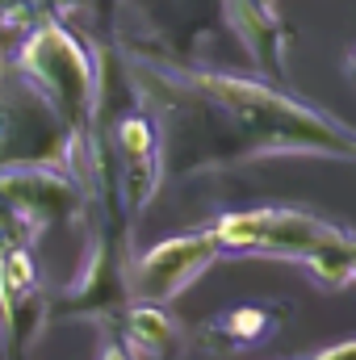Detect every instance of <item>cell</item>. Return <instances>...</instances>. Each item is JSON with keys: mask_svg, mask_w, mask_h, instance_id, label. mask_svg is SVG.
<instances>
[{"mask_svg": "<svg viewBox=\"0 0 356 360\" xmlns=\"http://www.w3.org/2000/svg\"><path fill=\"white\" fill-rule=\"evenodd\" d=\"M177 84L214 105L239 134L256 143V151H306V155H336L356 160V130L327 117L323 109L306 105L302 96L272 89L265 80L227 76V72H168Z\"/></svg>", "mask_w": 356, "mask_h": 360, "instance_id": "cell-1", "label": "cell"}, {"mask_svg": "<svg viewBox=\"0 0 356 360\" xmlns=\"http://www.w3.org/2000/svg\"><path fill=\"white\" fill-rule=\"evenodd\" d=\"M13 72L25 89H34L51 113L72 130L89 134L96 130L101 113V68L92 51L59 21L38 17L13 46Z\"/></svg>", "mask_w": 356, "mask_h": 360, "instance_id": "cell-2", "label": "cell"}, {"mask_svg": "<svg viewBox=\"0 0 356 360\" xmlns=\"http://www.w3.org/2000/svg\"><path fill=\"white\" fill-rule=\"evenodd\" d=\"M96 205H101V226L92 231L72 281L55 297H46L51 302V319L113 323L134 302L130 297V260L134 256H130V231H126L130 218L122 214L113 193H105Z\"/></svg>", "mask_w": 356, "mask_h": 360, "instance_id": "cell-3", "label": "cell"}, {"mask_svg": "<svg viewBox=\"0 0 356 360\" xmlns=\"http://www.w3.org/2000/svg\"><path fill=\"white\" fill-rule=\"evenodd\" d=\"M72 130L21 80L0 92V168H63Z\"/></svg>", "mask_w": 356, "mask_h": 360, "instance_id": "cell-4", "label": "cell"}, {"mask_svg": "<svg viewBox=\"0 0 356 360\" xmlns=\"http://www.w3.org/2000/svg\"><path fill=\"white\" fill-rule=\"evenodd\" d=\"M0 201L25 218L38 239L42 231L80 226L92 210V201L63 168H0Z\"/></svg>", "mask_w": 356, "mask_h": 360, "instance_id": "cell-5", "label": "cell"}, {"mask_svg": "<svg viewBox=\"0 0 356 360\" xmlns=\"http://www.w3.org/2000/svg\"><path fill=\"white\" fill-rule=\"evenodd\" d=\"M218 256L222 252H218L210 231L172 235V239H164L130 260V297L151 302V306H172Z\"/></svg>", "mask_w": 356, "mask_h": 360, "instance_id": "cell-6", "label": "cell"}, {"mask_svg": "<svg viewBox=\"0 0 356 360\" xmlns=\"http://www.w3.org/2000/svg\"><path fill=\"white\" fill-rule=\"evenodd\" d=\"M51 327V302L42 285H17L0 272V356L34 360L42 331Z\"/></svg>", "mask_w": 356, "mask_h": 360, "instance_id": "cell-7", "label": "cell"}, {"mask_svg": "<svg viewBox=\"0 0 356 360\" xmlns=\"http://www.w3.org/2000/svg\"><path fill=\"white\" fill-rule=\"evenodd\" d=\"M227 21H231L235 38L248 46V55L285 84V46H289V34L281 30L276 13L260 8L256 0H227Z\"/></svg>", "mask_w": 356, "mask_h": 360, "instance_id": "cell-8", "label": "cell"}, {"mask_svg": "<svg viewBox=\"0 0 356 360\" xmlns=\"http://www.w3.org/2000/svg\"><path fill=\"white\" fill-rule=\"evenodd\" d=\"M122 344L139 360H172L184 344L180 323L168 314V306L130 302L122 310Z\"/></svg>", "mask_w": 356, "mask_h": 360, "instance_id": "cell-9", "label": "cell"}, {"mask_svg": "<svg viewBox=\"0 0 356 360\" xmlns=\"http://www.w3.org/2000/svg\"><path fill=\"white\" fill-rule=\"evenodd\" d=\"M340 226L323 222L319 214H306V210H272L268 218V231L256 248V256H276V260H302L306 252H314L319 243L336 239Z\"/></svg>", "mask_w": 356, "mask_h": 360, "instance_id": "cell-10", "label": "cell"}, {"mask_svg": "<svg viewBox=\"0 0 356 360\" xmlns=\"http://www.w3.org/2000/svg\"><path fill=\"white\" fill-rule=\"evenodd\" d=\"M272 327H276L272 310H265V306H239V310H227L214 323H205V340L218 352H239V348H252V344L268 340Z\"/></svg>", "mask_w": 356, "mask_h": 360, "instance_id": "cell-11", "label": "cell"}, {"mask_svg": "<svg viewBox=\"0 0 356 360\" xmlns=\"http://www.w3.org/2000/svg\"><path fill=\"white\" fill-rule=\"evenodd\" d=\"M109 155H113V164H130V160L164 155L160 122H155L147 109H130L126 117H117V126H113V134H109Z\"/></svg>", "mask_w": 356, "mask_h": 360, "instance_id": "cell-12", "label": "cell"}, {"mask_svg": "<svg viewBox=\"0 0 356 360\" xmlns=\"http://www.w3.org/2000/svg\"><path fill=\"white\" fill-rule=\"evenodd\" d=\"M268 218H272V210H239V214H222L214 226H210V235H214V243H218V252H239V256H256V248H260V239H265L268 231Z\"/></svg>", "mask_w": 356, "mask_h": 360, "instance_id": "cell-13", "label": "cell"}, {"mask_svg": "<svg viewBox=\"0 0 356 360\" xmlns=\"http://www.w3.org/2000/svg\"><path fill=\"white\" fill-rule=\"evenodd\" d=\"M89 0H38V17H68V13H80Z\"/></svg>", "mask_w": 356, "mask_h": 360, "instance_id": "cell-14", "label": "cell"}, {"mask_svg": "<svg viewBox=\"0 0 356 360\" xmlns=\"http://www.w3.org/2000/svg\"><path fill=\"white\" fill-rule=\"evenodd\" d=\"M96 360H139V356H134V352H130V348H126L122 340H113V335H109V340L101 344V352H96Z\"/></svg>", "mask_w": 356, "mask_h": 360, "instance_id": "cell-15", "label": "cell"}, {"mask_svg": "<svg viewBox=\"0 0 356 360\" xmlns=\"http://www.w3.org/2000/svg\"><path fill=\"white\" fill-rule=\"evenodd\" d=\"M314 360H356V340H344V344H331L323 348Z\"/></svg>", "mask_w": 356, "mask_h": 360, "instance_id": "cell-16", "label": "cell"}, {"mask_svg": "<svg viewBox=\"0 0 356 360\" xmlns=\"http://www.w3.org/2000/svg\"><path fill=\"white\" fill-rule=\"evenodd\" d=\"M21 34H25L21 25H13V21H4V17H0V55H4V51H13Z\"/></svg>", "mask_w": 356, "mask_h": 360, "instance_id": "cell-17", "label": "cell"}, {"mask_svg": "<svg viewBox=\"0 0 356 360\" xmlns=\"http://www.w3.org/2000/svg\"><path fill=\"white\" fill-rule=\"evenodd\" d=\"M348 80H352V84H356V55H352V59H348Z\"/></svg>", "mask_w": 356, "mask_h": 360, "instance_id": "cell-18", "label": "cell"}, {"mask_svg": "<svg viewBox=\"0 0 356 360\" xmlns=\"http://www.w3.org/2000/svg\"><path fill=\"white\" fill-rule=\"evenodd\" d=\"M256 4H260V8H272V13H276V0H256Z\"/></svg>", "mask_w": 356, "mask_h": 360, "instance_id": "cell-19", "label": "cell"}]
</instances>
